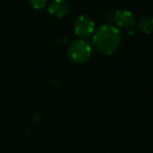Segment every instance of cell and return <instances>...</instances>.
Wrapping results in <instances>:
<instances>
[{"mask_svg": "<svg viewBox=\"0 0 153 153\" xmlns=\"http://www.w3.org/2000/svg\"><path fill=\"white\" fill-rule=\"evenodd\" d=\"M122 35L120 30L111 25L100 26L95 33L92 40V47L101 55H111L120 47Z\"/></svg>", "mask_w": 153, "mask_h": 153, "instance_id": "6da1fadb", "label": "cell"}, {"mask_svg": "<svg viewBox=\"0 0 153 153\" xmlns=\"http://www.w3.org/2000/svg\"><path fill=\"white\" fill-rule=\"evenodd\" d=\"M92 51V45L85 39H79L69 45L68 49V57L74 63L82 64L91 58Z\"/></svg>", "mask_w": 153, "mask_h": 153, "instance_id": "7a4b0ae2", "label": "cell"}, {"mask_svg": "<svg viewBox=\"0 0 153 153\" xmlns=\"http://www.w3.org/2000/svg\"><path fill=\"white\" fill-rule=\"evenodd\" d=\"M95 23L88 16H80L74 24V33L80 39L90 37L95 32Z\"/></svg>", "mask_w": 153, "mask_h": 153, "instance_id": "3957f363", "label": "cell"}, {"mask_svg": "<svg viewBox=\"0 0 153 153\" xmlns=\"http://www.w3.org/2000/svg\"><path fill=\"white\" fill-rule=\"evenodd\" d=\"M114 22L116 26L123 28V29H129L134 26L136 23L135 15L125 9L117 10L114 15Z\"/></svg>", "mask_w": 153, "mask_h": 153, "instance_id": "277c9868", "label": "cell"}, {"mask_svg": "<svg viewBox=\"0 0 153 153\" xmlns=\"http://www.w3.org/2000/svg\"><path fill=\"white\" fill-rule=\"evenodd\" d=\"M49 13L56 18H63L69 12L68 4L65 0H52L49 5Z\"/></svg>", "mask_w": 153, "mask_h": 153, "instance_id": "5b68a950", "label": "cell"}, {"mask_svg": "<svg viewBox=\"0 0 153 153\" xmlns=\"http://www.w3.org/2000/svg\"><path fill=\"white\" fill-rule=\"evenodd\" d=\"M138 27L142 33H144L146 34H149V33H153V17L152 16L142 17L139 21Z\"/></svg>", "mask_w": 153, "mask_h": 153, "instance_id": "8992f818", "label": "cell"}, {"mask_svg": "<svg viewBox=\"0 0 153 153\" xmlns=\"http://www.w3.org/2000/svg\"><path fill=\"white\" fill-rule=\"evenodd\" d=\"M30 4L34 9L41 10L45 7L46 0H30Z\"/></svg>", "mask_w": 153, "mask_h": 153, "instance_id": "52a82bcc", "label": "cell"}]
</instances>
